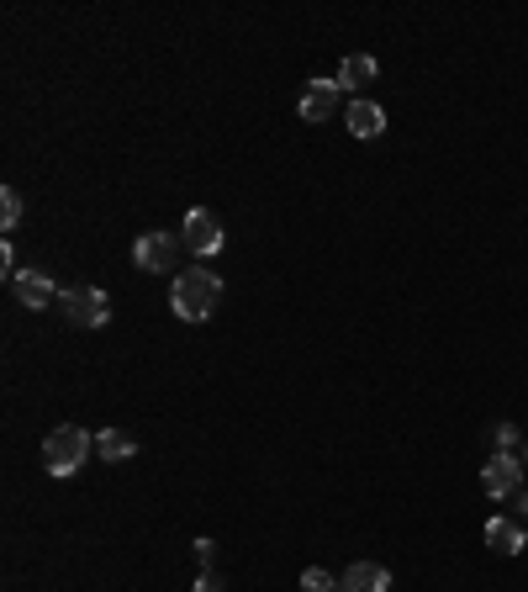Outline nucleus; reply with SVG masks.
<instances>
[{"mask_svg": "<svg viewBox=\"0 0 528 592\" xmlns=\"http://www.w3.org/2000/svg\"><path fill=\"white\" fill-rule=\"evenodd\" d=\"M169 302H175V312L185 323H206L212 312L222 307V275H212V270H180L175 275V291H169Z\"/></svg>", "mask_w": 528, "mask_h": 592, "instance_id": "1", "label": "nucleus"}, {"mask_svg": "<svg viewBox=\"0 0 528 592\" xmlns=\"http://www.w3.org/2000/svg\"><path fill=\"white\" fill-rule=\"evenodd\" d=\"M90 450H96V439H90L80 423H64V429H53L43 439V466H48V476H74Z\"/></svg>", "mask_w": 528, "mask_h": 592, "instance_id": "2", "label": "nucleus"}, {"mask_svg": "<svg viewBox=\"0 0 528 592\" xmlns=\"http://www.w3.org/2000/svg\"><path fill=\"white\" fill-rule=\"evenodd\" d=\"M59 307L74 328H106V318H111V296L101 286H74L59 296Z\"/></svg>", "mask_w": 528, "mask_h": 592, "instance_id": "3", "label": "nucleus"}, {"mask_svg": "<svg viewBox=\"0 0 528 592\" xmlns=\"http://www.w3.org/2000/svg\"><path fill=\"white\" fill-rule=\"evenodd\" d=\"M180 244L191 249V254H217V249H222V222H217V212H206V207H191V212H185Z\"/></svg>", "mask_w": 528, "mask_h": 592, "instance_id": "4", "label": "nucleus"}, {"mask_svg": "<svg viewBox=\"0 0 528 592\" xmlns=\"http://www.w3.org/2000/svg\"><path fill=\"white\" fill-rule=\"evenodd\" d=\"M481 487L492 492V497H518L523 492V460L497 450L492 460H486V471H481Z\"/></svg>", "mask_w": 528, "mask_h": 592, "instance_id": "5", "label": "nucleus"}, {"mask_svg": "<svg viewBox=\"0 0 528 592\" xmlns=\"http://www.w3.org/2000/svg\"><path fill=\"white\" fill-rule=\"evenodd\" d=\"M132 259H138V270H148V275H164V270H175L180 244H175L169 233H143L138 244H132Z\"/></svg>", "mask_w": 528, "mask_h": 592, "instance_id": "6", "label": "nucleus"}, {"mask_svg": "<svg viewBox=\"0 0 528 592\" xmlns=\"http://www.w3.org/2000/svg\"><path fill=\"white\" fill-rule=\"evenodd\" d=\"M338 96H344V85L338 80H312L307 90H301V122H328L333 111H338Z\"/></svg>", "mask_w": 528, "mask_h": 592, "instance_id": "7", "label": "nucleus"}, {"mask_svg": "<svg viewBox=\"0 0 528 592\" xmlns=\"http://www.w3.org/2000/svg\"><path fill=\"white\" fill-rule=\"evenodd\" d=\"M16 296H22L27 307H53V302H59L64 291L53 286L43 270H16Z\"/></svg>", "mask_w": 528, "mask_h": 592, "instance_id": "8", "label": "nucleus"}, {"mask_svg": "<svg viewBox=\"0 0 528 592\" xmlns=\"http://www.w3.org/2000/svg\"><path fill=\"white\" fill-rule=\"evenodd\" d=\"M338 587H344V592H386L391 587V571L375 566V561H354L344 577H338Z\"/></svg>", "mask_w": 528, "mask_h": 592, "instance_id": "9", "label": "nucleus"}, {"mask_svg": "<svg viewBox=\"0 0 528 592\" xmlns=\"http://www.w3.org/2000/svg\"><path fill=\"white\" fill-rule=\"evenodd\" d=\"M344 117H349V133L354 138H381L386 133V111L375 106V101H349Z\"/></svg>", "mask_w": 528, "mask_h": 592, "instance_id": "10", "label": "nucleus"}, {"mask_svg": "<svg viewBox=\"0 0 528 592\" xmlns=\"http://www.w3.org/2000/svg\"><path fill=\"white\" fill-rule=\"evenodd\" d=\"M486 545H492L497 555H518L523 550V524H513V518H492V524H486Z\"/></svg>", "mask_w": 528, "mask_h": 592, "instance_id": "11", "label": "nucleus"}, {"mask_svg": "<svg viewBox=\"0 0 528 592\" xmlns=\"http://www.w3.org/2000/svg\"><path fill=\"white\" fill-rule=\"evenodd\" d=\"M132 450H138V439H132V434H122V429H106V434H96V455H101V460H111V466H117V460H127Z\"/></svg>", "mask_w": 528, "mask_h": 592, "instance_id": "12", "label": "nucleus"}, {"mask_svg": "<svg viewBox=\"0 0 528 592\" xmlns=\"http://www.w3.org/2000/svg\"><path fill=\"white\" fill-rule=\"evenodd\" d=\"M375 74H381V64H375L370 53H349L344 69H338V85H370Z\"/></svg>", "mask_w": 528, "mask_h": 592, "instance_id": "13", "label": "nucleus"}, {"mask_svg": "<svg viewBox=\"0 0 528 592\" xmlns=\"http://www.w3.org/2000/svg\"><path fill=\"white\" fill-rule=\"evenodd\" d=\"M301 592H344V587H338L323 566H312V571H301Z\"/></svg>", "mask_w": 528, "mask_h": 592, "instance_id": "14", "label": "nucleus"}, {"mask_svg": "<svg viewBox=\"0 0 528 592\" xmlns=\"http://www.w3.org/2000/svg\"><path fill=\"white\" fill-rule=\"evenodd\" d=\"M0 222H6V228H16V222H22V196H16L11 185L0 191Z\"/></svg>", "mask_w": 528, "mask_h": 592, "instance_id": "15", "label": "nucleus"}, {"mask_svg": "<svg viewBox=\"0 0 528 592\" xmlns=\"http://www.w3.org/2000/svg\"><path fill=\"white\" fill-rule=\"evenodd\" d=\"M492 444H497V450H513V444H518V429H513V423H492Z\"/></svg>", "mask_w": 528, "mask_h": 592, "instance_id": "16", "label": "nucleus"}, {"mask_svg": "<svg viewBox=\"0 0 528 592\" xmlns=\"http://www.w3.org/2000/svg\"><path fill=\"white\" fill-rule=\"evenodd\" d=\"M212 555H217V545H212V540H196V566H201V571L212 566Z\"/></svg>", "mask_w": 528, "mask_h": 592, "instance_id": "17", "label": "nucleus"}, {"mask_svg": "<svg viewBox=\"0 0 528 592\" xmlns=\"http://www.w3.org/2000/svg\"><path fill=\"white\" fill-rule=\"evenodd\" d=\"M196 592H222V577H212V571H201V577H196Z\"/></svg>", "mask_w": 528, "mask_h": 592, "instance_id": "18", "label": "nucleus"}, {"mask_svg": "<svg viewBox=\"0 0 528 592\" xmlns=\"http://www.w3.org/2000/svg\"><path fill=\"white\" fill-rule=\"evenodd\" d=\"M518 524L528 529V492H518Z\"/></svg>", "mask_w": 528, "mask_h": 592, "instance_id": "19", "label": "nucleus"}, {"mask_svg": "<svg viewBox=\"0 0 528 592\" xmlns=\"http://www.w3.org/2000/svg\"><path fill=\"white\" fill-rule=\"evenodd\" d=\"M523 471H528V444H523Z\"/></svg>", "mask_w": 528, "mask_h": 592, "instance_id": "20", "label": "nucleus"}]
</instances>
